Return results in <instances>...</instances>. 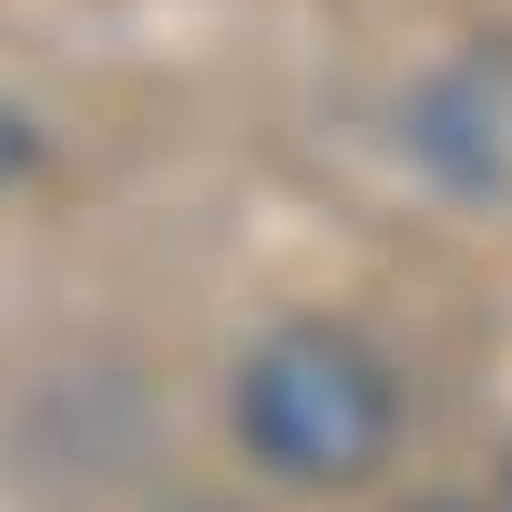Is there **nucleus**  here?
Listing matches in <instances>:
<instances>
[{"label":"nucleus","mask_w":512,"mask_h":512,"mask_svg":"<svg viewBox=\"0 0 512 512\" xmlns=\"http://www.w3.org/2000/svg\"><path fill=\"white\" fill-rule=\"evenodd\" d=\"M21 164H31V123H21L11 103H0V185H11V175H21Z\"/></svg>","instance_id":"7ed1b4c3"},{"label":"nucleus","mask_w":512,"mask_h":512,"mask_svg":"<svg viewBox=\"0 0 512 512\" xmlns=\"http://www.w3.org/2000/svg\"><path fill=\"white\" fill-rule=\"evenodd\" d=\"M410 154L441 195L512 226V41H472L410 93Z\"/></svg>","instance_id":"f03ea898"},{"label":"nucleus","mask_w":512,"mask_h":512,"mask_svg":"<svg viewBox=\"0 0 512 512\" xmlns=\"http://www.w3.org/2000/svg\"><path fill=\"white\" fill-rule=\"evenodd\" d=\"M236 431L277 482H359L400 431V390L349 328L297 318L236 379Z\"/></svg>","instance_id":"f257e3e1"}]
</instances>
